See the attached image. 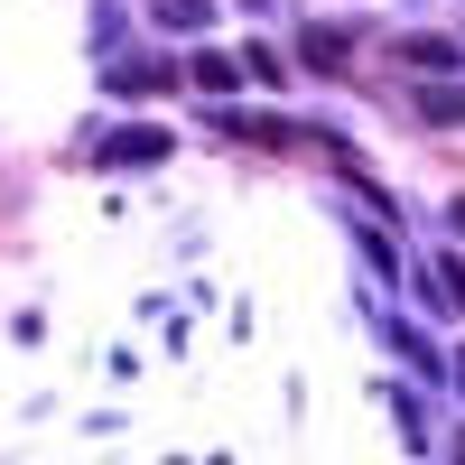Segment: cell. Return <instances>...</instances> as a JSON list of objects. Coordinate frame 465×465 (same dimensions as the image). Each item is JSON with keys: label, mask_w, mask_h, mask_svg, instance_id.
Segmentation results:
<instances>
[{"label": "cell", "mask_w": 465, "mask_h": 465, "mask_svg": "<svg viewBox=\"0 0 465 465\" xmlns=\"http://www.w3.org/2000/svg\"><path fill=\"white\" fill-rule=\"evenodd\" d=\"M84 159H94V168H149V159H168V131H149V122L94 131V140H84Z\"/></svg>", "instance_id": "cell-1"}, {"label": "cell", "mask_w": 465, "mask_h": 465, "mask_svg": "<svg viewBox=\"0 0 465 465\" xmlns=\"http://www.w3.org/2000/svg\"><path fill=\"white\" fill-rule=\"evenodd\" d=\"M391 56H401V65H419V74H456V65H465V47H456V37H429V28L391 37Z\"/></svg>", "instance_id": "cell-2"}, {"label": "cell", "mask_w": 465, "mask_h": 465, "mask_svg": "<svg viewBox=\"0 0 465 465\" xmlns=\"http://www.w3.org/2000/svg\"><path fill=\"white\" fill-rule=\"evenodd\" d=\"M381 344H391V354H401L410 372H447V354H438V344H429V335H419L410 317H391V307H381Z\"/></svg>", "instance_id": "cell-3"}, {"label": "cell", "mask_w": 465, "mask_h": 465, "mask_svg": "<svg viewBox=\"0 0 465 465\" xmlns=\"http://www.w3.org/2000/svg\"><path fill=\"white\" fill-rule=\"evenodd\" d=\"M168 74H177L168 56H112V65H103V84H112V94H159Z\"/></svg>", "instance_id": "cell-4"}, {"label": "cell", "mask_w": 465, "mask_h": 465, "mask_svg": "<svg viewBox=\"0 0 465 465\" xmlns=\"http://www.w3.org/2000/svg\"><path fill=\"white\" fill-rule=\"evenodd\" d=\"M344 47H354V28H317V19H307V37H298V56L317 65V74H335V65H344Z\"/></svg>", "instance_id": "cell-5"}, {"label": "cell", "mask_w": 465, "mask_h": 465, "mask_svg": "<svg viewBox=\"0 0 465 465\" xmlns=\"http://www.w3.org/2000/svg\"><path fill=\"white\" fill-rule=\"evenodd\" d=\"M214 19V0H159V28H177V37H196Z\"/></svg>", "instance_id": "cell-6"}, {"label": "cell", "mask_w": 465, "mask_h": 465, "mask_svg": "<svg viewBox=\"0 0 465 465\" xmlns=\"http://www.w3.org/2000/svg\"><path fill=\"white\" fill-rule=\"evenodd\" d=\"M419 112H429L438 131H456V122H465V94H456V84H429V94H419Z\"/></svg>", "instance_id": "cell-7"}, {"label": "cell", "mask_w": 465, "mask_h": 465, "mask_svg": "<svg viewBox=\"0 0 465 465\" xmlns=\"http://www.w3.org/2000/svg\"><path fill=\"white\" fill-rule=\"evenodd\" d=\"M196 84H205V94H232V84H242V65H232V56H196Z\"/></svg>", "instance_id": "cell-8"}, {"label": "cell", "mask_w": 465, "mask_h": 465, "mask_svg": "<svg viewBox=\"0 0 465 465\" xmlns=\"http://www.w3.org/2000/svg\"><path fill=\"white\" fill-rule=\"evenodd\" d=\"M456 391H465V354H456Z\"/></svg>", "instance_id": "cell-9"}, {"label": "cell", "mask_w": 465, "mask_h": 465, "mask_svg": "<svg viewBox=\"0 0 465 465\" xmlns=\"http://www.w3.org/2000/svg\"><path fill=\"white\" fill-rule=\"evenodd\" d=\"M456 232H465V205H456Z\"/></svg>", "instance_id": "cell-10"}]
</instances>
